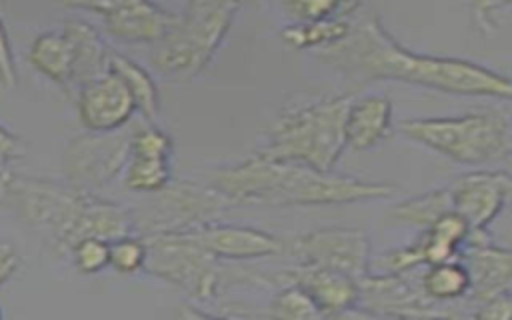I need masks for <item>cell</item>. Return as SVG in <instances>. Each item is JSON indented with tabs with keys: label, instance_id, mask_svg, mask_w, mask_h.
Returning a JSON list of instances; mask_svg holds the SVG:
<instances>
[{
	"label": "cell",
	"instance_id": "cell-32",
	"mask_svg": "<svg viewBox=\"0 0 512 320\" xmlns=\"http://www.w3.org/2000/svg\"><path fill=\"white\" fill-rule=\"evenodd\" d=\"M0 84L4 88H14L18 84V68H16L12 44L2 20H0Z\"/></svg>",
	"mask_w": 512,
	"mask_h": 320
},
{
	"label": "cell",
	"instance_id": "cell-39",
	"mask_svg": "<svg viewBox=\"0 0 512 320\" xmlns=\"http://www.w3.org/2000/svg\"><path fill=\"white\" fill-rule=\"evenodd\" d=\"M506 24L512 28V8H510V12L506 14Z\"/></svg>",
	"mask_w": 512,
	"mask_h": 320
},
{
	"label": "cell",
	"instance_id": "cell-7",
	"mask_svg": "<svg viewBox=\"0 0 512 320\" xmlns=\"http://www.w3.org/2000/svg\"><path fill=\"white\" fill-rule=\"evenodd\" d=\"M228 200L208 182H170L164 190L130 208L134 234L160 236L182 234L218 220L228 208Z\"/></svg>",
	"mask_w": 512,
	"mask_h": 320
},
{
	"label": "cell",
	"instance_id": "cell-35",
	"mask_svg": "<svg viewBox=\"0 0 512 320\" xmlns=\"http://www.w3.org/2000/svg\"><path fill=\"white\" fill-rule=\"evenodd\" d=\"M326 320H400V318H392V316L370 312V310L360 308V306H352V308H346L342 312L326 316Z\"/></svg>",
	"mask_w": 512,
	"mask_h": 320
},
{
	"label": "cell",
	"instance_id": "cell-36",
	"mask_svg": "<svg viewBox=\"0 0 512 320\" xmlns=\"http://www.w3.org/2000/svg\"><path fill=\"white\" fill-rule=\"evenodd\" d=\"M172 320H232V318H220V316H214V314H208L192 304H178L174 308V314H172Z\"/></svg>",
	"mask_w": 512,
	"mask_h": 320
},
{
	"label": "cell",
	"instance_id": "cell-21",
	"mask_svg": "<svg viewBox=\"0 0 512 320\" xmlns=\"http://www.w3.org/2000/svg\"><path fill=\"white\" fill-rule=\"evenodd\" d=\"M28 62L36 72L46 76L50 82L70 86L74 56L70 42L62 30L40 32L30 44Z\"/></svg>",
	"mask_w": 512,
	"mask_h": 320
},
{
	"label": "cell",
	"instance_id": "cell-13",
	"mask_svg": "<svg viewBox=\"0 0 512 320\" xmlns=\"http://www.w3.org/2000/svg\"><path fill=\"white\" fill-rule=\"evenodd\" d=\"M76 110L86 132L94 134L122 130L138 112L132 94L110 70L78 88Z\"/></svg>",
	"mask_w": 512,
	"mask_h": 320
},
{
	"label": "cell",
	"instance_id": "cell-25",
	"mask_svg": "<svg viewBox=\"0 0 512 320\" xmlns=\"http://www.w3.org/2000/svg\"><path fill=\"white\" fill-rule=\"evenodd\" d=\"M448 212H452L450 192L448 188H440L400 202L398 206H394L390 216L394 222H400L404 226H420L426 230L432 222Z\"/></svg>",
	"mask_w": 512,
	"mask_h": 320
},
{
	"label": "cell",
	"instance_id": "cell-37",
	"mask_svg": "<svg viewBox=\"0 0 512 320\" xmlns=\"http://www.w3.org/2000/svg\"><path fill=\"white\" fill-rule=\"evenodd\" d=\"M12 178H14V172L6 164H0V204H4L6 200Z\"/></svg>",
	"mask_w": 512,
	"mask_h": 320
},
{
	"label": "cell",
	"instance_id": "cell-33",
	"mask_svg": "<svg viewBox=\"0 0 512 320\" xmlns=\"http://www.w3.org/2000/svg\"><path fill=\"white\" fill-rule=\"evenodd\" d=\"M26 152L24 140L0 124V164H8Z\"/></svg>",
	"mask_w": 512,
	"mask_h": 320
},
{
	"label": "cell",
	"instance_id": "cell-29",
	"mask_svg": "<svg viewBox=\"0 0 512 320\" xmlns=\"http://www.w3.org/2000/svg\"><path fill=\"white\" fill-rule=\"evenodd\" d=\"M146 260H148V246L142 236L128 234L110 242L108 268H112L114 272L124 276L136 274L146 268Z\"/></svg>",
	"mask_w": 512,
	"mask_h": 320
},
{
	"label": "cell",
	"instance_id": "cell-11",
	"mask_svg": "<svg viewBox=\"0 0 512 320\" xmlns=\"http://www.w3.org/2000/svg\"><path fill=\"white\" fill-rule=\"evenodd\" d=\"M70 10L92 12L102 20L104 30L126 42L158 44L178 22V14L144 0H100V2H66Z\"/></svg>",
	"mask_w": 512,
	"mask_h": 320
},
{
	"label": "cell",
	"instance_id": "cell-34",
	"mask_svg": "<svg viewBox=\"0 0 512 320\" xmlns=\"http://www.w3.org/2000/svg\"><path fill=\"white\" fill-rule=\"evenodd\" d=\"M20 268V254L10 242H0V286L6 284Z\"/></svg>",
	"mask_w": 512,
	"mask_h": 320
},
{
	"label": "cell",
	"instance_id": "cell-6",
	"mask_svg": "<svg viewBox=\"0 0 512 320\" xmlns=\"http://www.w3.org/2000/svg\"><path fill=\"white\" fill-rule=\"evenodd\" d=\"M400 132L458 164L476 166L506 156V118L492 112L412 118L400 124Z\"/></svg>",
	"mask_w": 512,
	"mask_h": 320
},
{
	"label": "cell",
	"instance_id": "cell-26",
	"mask_svg": "<svg viewBox=\"0 0 512 320\" xmlns=\"http://www.w3.org/2000/svg\"><path fill=\"white\" fill-rule=\"evenodd\" d=\"M122 182L130 192L156 194L172 182V160L130 156L122 172Z\"/></svg>",
	"mask_w": 512,
	"mask_h": 320
},
{
	"label": "cell",
	"instance_id": "cell-24",
	"mask_svg": "<svg viewBox=\"0 0 512 320\" xmlns=\"http://www.w3.org/2000/svg\"><path fill=\"white\" fill-rule=\"evenodd\" d=\"M420 288L430 300L438 304H450L468 296L470 276L462 262L450 260L428 266V270L420 276Z\"/></svg>",
	"mask_w": 512,
	"mask_h": 320
},
{
	"label": "cell",
	"instance_id": "cell-10",
	"mask_svg": "<svg viewBox=\"0 0 512 320\" xmlns=\"http://www.w3.org/2000/svg\"><path fill=\"white\" fill-rule=\"evenodd\" d=\"M284 250L294 256L296 266L334 270L356 280L370 274V240L358 228L310 230L284 242Z\"/></svg>",
	"mask_w": 512,
	"mask_h": 320
},
{
	"label": "cell",
	"instance_id": "cell-15",
	"mask_svg": "<svg viewBox=\"0 0 512 320\" xmlns=\"http://www.w3.org/2000/svg\"><path fill=\"white\" fill-rule=\"evenodd\" d=\"M452 212L460 214L470 232L482 234L512 194V176L504 172H470L448 186Z\"/></svg>",
	"mask_w": 512,
	"mask_h": 320
},
{
	"label": "cell",
	"instance_id": "cell-30",
	"mask_svg": "<svg viewBox=\"0 0 512 320\" xmlns=\"http://www.w3.org/2000/svg\"><path fill=\"white\" fill-rule=\"evenodd\" d=\"M72 256V266L80 274H98L110 264V242L100 238H84L72 246L68 252Z\"/></svg>",
	"mask_w": 512,
	"mask_h": 320
},
{
	"label": "cell",
	"instance_id": "cell-41",
	"mask_svg": "<svg viewBox=\"0 0 512 320\" xmlns=\"http://www.w3.org/2000/svg\"><path fill=\"white\" fill-rule=\"evenodd\" d=\"M0 320H2V310H0Z\"/></svg>",
	"mask_w": 512,
	"mask_h": 320
},
{
	"label": "cell",
	"instance_id": "cell-18",
	"mask_svg": "<svg viewBox=\"0 0 512 320\" xmlns=\"http://www.w3.org/2000/svg\"><path fill=\"white\" fill-rule=\"evenodd\" d=\"M470 276V300L480 304L506 290L512 278V254L496 248L490 242L468 246L466 256L460 260Z\"/></svg>",
	"mask_w": 512,
	"mask_h": 320
},
{
	"label": "cell",
	"instance_id": "cell-19",
	"mask_svg": "<svg viewBox=\"0 0 512 320\" xmlns=\"http://www.w3.org/2000/svg\"><path fill=\"white\" fill-rule=\"evenodd\" d=\"M392 130V104L388 98L368 94L352 98L346 114V146L368 150L382 142Z\"/></svg>",
	"mask_w": 512,
	"mask_h": 320
},
{
	"label": "cell",
	"instance_id": "cell-17",
	"mask_svg": "<svg viewBox=\"0 0 512 320\" xmlns=\"http://www.w3.org/2000/svg\"><path fill=\"white\" fill-rule=\"evenodd\" d=\"M278 284L280 288L288 284L300 286L326 316L352 308L358 302V280L334 270L294 266L278 270Z\"/></svg>",
	"mask_w": 512,
	"mask_h": 320
},
{
	"label": "cell",
	"instance_id": "cell-27",
	"mask_svg": "<svg viewBox=\"0 0 512 320\" xmlns=\"http://www.w3.org/2000/svg\"><path fill=\"white\" fill-rule=\"evenodd\" d=\"M266 320H326V314L300 286L288 284L278 288L272 296Z\"/></svg>",
	"mask_w": 512,
	"mask_h": 320
},
{
	"label": "cell",
	"instance_id": "cell-31",
	"mask_svg": "<svg viewBox=\"0 0 512 320\" xmlns=\"http://www.w3.org/2000/svg\"><path fill=\"white\" fill-rule=\"evenodd\" d=\"M470 320H512V298L504 290L480 304L470 314Z\"/></svg>",
	"mask_w": 512,
	"mask_h": 320
},
{
	"label": "cell",
	"instance_id": "cell-5",
	"mask_svg": "<svg viewBox=\"0 0 512 320\" xmlns=\"http://www.w3.org/2000/svg\"><path fill=\"white\" fill-rule=\"evenodd\" d=\"M88 192L68 182L14 174L4 206L56 252H70Z\"/></svg>",
	"mask_w": 512,
	"mask_h": 320
},
{
	"label": "cell",
	"instance_id": "cell-22",
	"mask_svg": "<svg viewBox=\"0 0 512 320\" xmlns=\"http://www.w3.org/2000/svg\"><path fill=\"white\" fill-rule=\"evenodd\" d=\"M108 70L112 74H116L124 86L128 88V92L132 94L138 112L152 120L158 116L160 112V92H158V84L154 82L152 74L140 66L138 62H134L132 58L112 50L110 58H108Z\"/></svg>",
	"mask_w": 512,
	"mask_h": 320
},
{
	"label": "cell",
	"instance_id": "cell-14",
	"mask_svg": "<svg viewBox=\"0 0 512 320\" xmlns=\"http://www.w3.org/2000/svg\"><path fill=\"white\" fill-rule=\"evenodd\" d=\"M468 234L470 228L466 220L456 212H448L432 222L416 242L384 254L378 266L386 272L402 274L422 264L434 266L450 262L456 258L458 248L464 244Z\"/></svg>",
	"mask_w": 512,
	"mask_h": 320
},
{
	"label": "cell",
	"instance_id": "cell-12",
	"mask_svg": "<svg viewBox=\"0 0 512 320\" xmlns=\"http://www.w3.org/2000/svg\"><path fill=\"white\" fill-rule=\"evenodd\" d=\"M356 306L400 320H448L456 310L430 300L402 274H366L358 280Z\"/></svg>",
	"mask_w": 512,
	"mask_h": 320
},
{
	"label": "cell",
	"instance_id": "cell-4",
	"mask_svg": "<svg viewBox=\"0 0 512 320\" xmlns=\"http://www.w3.org/2000/svg\"><path fill=\"white\" fill-rule=\"evenodd\" d=\"M238 10V2H186L172 30L152 46V66L174 82H190L210 64Z\"/></svg>",
	"mask_w": 512,
	"mask_h": 320
},
{
	"label": "cell",
	"instance_id": "cell-3",
	"mask_svg": "<svg viewBox=\"0 0 512 320\" xmlns=\"http://www.w3.org/2000/svg\"><path fill=\"white\" fill-rule=\"evenodd\" d=\"M350 102V96H322L282 112L254 154L332 172L346 148L344 126Z\"/></svg>",
	"mask_w": 512,
	"mask_h": 320
},
{
	"label": "cell",
	"instance_id": "cell-40",
	"mask_svg": "<svg viewBox=\"0 0 512 320\" xmlns=\"http://www.w3.org/2000/svg\"><path fill=\"white\" fill-rule=\"evenodd\" d=\"M508 80H510V86H512V76H510V78H508Z\"/></svg>",
	"mask_w": 512,
	"mask_h": 320
},
{
	"label": "cell",
	"instance_id": "cell-28",
	"mask_svg": "<svg viewBox=\"0 0 512 320\" xmlns=\"http://www.w3.org/2000/svg\"><path fill=\"white\" fill-rule=\"evenodd\" d=\"M360 8L358 2L342 0H286L282 10L294 22H318L328 18H348Z\"/></svg>",
	"mask_w": 512,
	"mask_h": 320
},
{
	"label": "cell",
	"instance_id": "cell-20",
	"mask_svg": "<svg viewBox=\"0 0 512 320\" xmlns=\"http://www.w3.org/2000/svg\"><path fill=\"white\" fill-rule=\"evenodd\" d=\"M62 32L70 42L74 68H72V86L80 88L88 80L104 74L108 70L110 48L106 46L100 32L84 18L70 16L62 24Z\"/></svg>",
	"mask_w": 512,
	"mask_h": 320
},
{
	"label": "cell",
	"instance_id": "cell-16",
	"mask_svg": "<svg viewBox=\"0 0 512 320\" xmlns=\"http://www.w3.org/2000/svg\"><path fill=\"white\" fill-rule=\"evenodd\" d=\"M218 262H250L284 252V240L254 226L212 222L186 232Z\"/></svg>",
	"mask_w": 512,
	"mask_h": 320
},
{
	"label": "cell",
	"instance_id": "cell-9",
	"mask_svg": "<svg viewBox=\"0 0 512 320\" xmlns=\"http://www.w3.org/2000/svg\"><path fill=\"white\" fill-rule=\"evenodd\" d=\"M132 134L134 126L128 124L116 132H86L74 138L64 152L66 182L78 190L98 194V190L124 172L130 158Z\"/></svg>",
	"mask_w": 512,
	"mask_h": 320
},
{
	"label": "cell",
	"instance_id": "cell-8",
	"mask_svg": "<svg viewBox=\"0 0 512 320\" xmlns=\"http://www.w3.org/2000/svg\"><path fill=\"white\" fill-rule=\"evenodd\" d=\"M146 272L182 290L190 298L210 300L218 296L224 268L186 232L146 236Z\"/></svg>",
	"mask_w": 512,
	"mask_h": 320
},
{
	"label": "cell",
	"instance_id": "cell-23",
	"mask_svg": "<svg viewBox=\"0 0 512 320\" xmlns=\"http://www.w3.org/2000/svg\"><path fill=\"white\" fill-rule=\"evenodd\" d=\"M352 22L348 18H328L318 22H292L280 30V40L294 50L330 48L348 38Z\"/></svg>",
	"mask_w": 512,
	"mask_h": 320
},
{
	"label": "cell",
	"instance_id": "cell-38",
	"mask_svg": "<svg viewBox=\"0 0 512 320\" xmlns=\"http://www.w3.org/2000/svg\"><path fill=\"white\" fill-rule=\"evenodd\" d=\"M506 156H512V116L506 120Z\"/></svg>",
	"mask_w": 512,
	"mask_h": 320
},
{
	"label": "cell",
	"instance_id": "cell-2",
	"mask_svg": "<svg viewBox=\"0 0 512 320\" xmlns=\"http://www.w3.org/2000/svg\"><path fill=\"white\" fill-rule=\"evenodd\" d=\"M208 184L218 190L228 204L252 206H322L388 198L398 186L370 182L334 172H316L302 164L268 160L258 154L238 164L210 172Z\"/></svg>",
	"mask_w": 512,
	"mask_h": 320
},
{
	"label": "cell",
	"instance_id": "cell-1",
	"mask_svg": "<svg viewBox=\"0 0 512 320\" xmlns=\"http://www.w3.org/2000/svg\"><path fill=\"white\" fill-rule=\"evenodd\" d=\"M318 58L344 74L366 80H398L462 96L512 98L506 76L460 58L416 54L394 40L378 16L354 24L348 38L320 50Z\"/></svg>",
	"mask_w": 512,
	"mask_h": 320
}]
</instances>
